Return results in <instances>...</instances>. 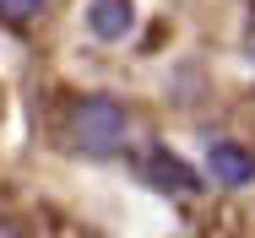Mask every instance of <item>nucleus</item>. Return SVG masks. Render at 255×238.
<instances>
[{
    "mask_svg": "<svg viewBox=\"0 0 255 238\" xmlns=\"http://www.w3.org/2000/svg\"><path fill=\"white\" fill-rule=\"evenodd\" d=\"M245 54H250V60H255V27H250V38H245Z\"/></svg>",
    "mask_w": 255,
    "mask_h": 238,
    "instance_id": "7",
    "label": "nucleus"
},
{
    "mask_svg": "<svg viewBox=\"0 0 255 238\" xmlns=\"http://www.w3.org/2000/svg\"><path fill=\"white\" fill-rule=\"evenodd\" d=\"M147 179H152L157 190H174V195H185V190H196V168H185L168 146H157L152 157H147Z\"/></svg>",
    "mask_w": 255,
    "mask_h": 238,
    "instance_id": "4",
    "label": "nucleus"
},
{
    "mask_svg": "<svg viewBox=\"0 0 255 238\" xmlns=\"http://www.w3.org/2000/svg\"><path fill=\"white\" fill-rule=\"evenodd\" d=\"M130 27H136V5L130 0H93L87 5V33L98 44H120Z\"/></svg>",
    "mask_w": 255,
    "mask_h": 238,
    "instance_id": "3",
    "label": "nucleus"
},
{
    "mask_svg": "<svg viewBox=\"0 0 255 238\" xmlns=\"http://www.w3.org/2000/svg\"><path fill=\"white\" fill-rule=\"evenodd\" d=\"M44 11V0H0V22L5 27H22V22H33Z\"/></svg>",
    "mask_w": 255,
    "mask_h": 238,
    "instance_id": "5",
    "label": "nucleus"
},
{
    "mask_svg": "<svg viewBox=\"0 0 255 238\" xmlns=\"http://www.w3.org/2000/svg\"><path fill=\"white\" fill-rule=\"evenodd\" d=\"M65 130H71V146H76V152L114 157V152H125V141H130V114H125V103H114V97L87 92V97L71 103Z\"/></svg>",
    "mask_w": 255,
    "mask_h": 238,
    "instance_id": "1",
    "label": "nucleus"
},
{
    "mask_svg": "<svg viewBox=\"0 0 255 238\" xmlns=\"http://www.w3.org/2000/svg\"><path fill=\"white\" fill-rule=\"evenodd\" d=\"M206 173L223 184V190H245L255 179V152L239 141H212L206 146Z\"/></svg>",
    "mask_w": 255,
    "mask_h": 238,
    "instance_id": "2",
    "label": "nucleus"
},
{
    "mask_svg": "<svg viewBox=\"0 0 255 238\" xmlns=\"http://www.w3.org/2000/svg\"><path fill=\"white\" fill-rule=\"evenodd\" d=\"M0 238H27V233H22L16 222H5V217H0Z\"/></svg>",
    "mask_w": 255,
    "mask_h": 238,
    "instance_id": "6",
    "label": "nucleus"
}]
</instances>
